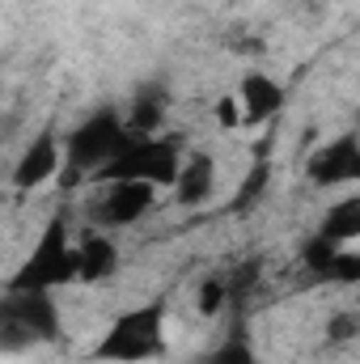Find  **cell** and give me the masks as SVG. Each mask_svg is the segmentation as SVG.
Instances as JSON below:
<instances>
[{"label":"cell","mask_w":360,"mask_h":364,"mask_svg":"<svg viewBox=\"0 0 360 364\" xmlns=\"http://www.w3.org/2000/svg\"><path fill=\"white\" fill-rule=\"evenodd\" d=\"M55 339H60V309L51 292H21V288L0 292V352L4 356L30 352Z\"/></svg>","instance_id":"1"},{"label":"cell","mask_w":360,"mask_h":364,"mask_svg":"<svg viewBox=\"0 0 360 364\" xmlns=\"http://www.w3.org/2000/svg\"><path fill=\"white\" fill-rule=\"evenodd\" d=\"M162 352H166V309L162 305H140V309L119 314L93 348V356L106 364H140Z\"/></svg>","instance_id":"2"},{"label":"cell","mask_w":360,"mask_h":364,"mask_svg":"<svg viewBox=\"0 0 360 364\" xmlns=\"http://www.w3.org/2000/svg\"><path fill=\"white\" fill-rule=\"evenodd\" d=\"M77 279V263H73V237H68V225L64 220H51L30 259L17 267V275L9 279V288H21V292H55L60 284H73Z\"/></svg>","instance_id":"3"},{"label":"cell","mask_w":360,"mask_h":364,"mask_svg":"<svg viewBox=\"0 0 360 364\" xmlns=\"http://www.w3.org/2000/svg\"><path fill=\"white\" fill-rule=\"evenodd\" d=\"M179 144L157 140V136H127V144L110 157V166L97 174L106 182H149V186H170L179 174Z\"/></svg>","instance_id":"4"},{"label":"cell","mask_w":360,"mask_h":364,"mask_svg":"<svg viewBox=\"0 0 360 364\" xmlns=\"http://www.w3.org/2000/svg\"><path fill=\"white\" fill-rule=\"evenodd\" d=\"M127 144V127L123 114L115 110H97L85 123H77V132L64 140V166L73 174H102L110 166V157Z\"/></svg>","instance_id":"5"},{"label":"cell","mask_w":360,"mask_h":364,"mask_svg":"<svg viewBox=\"0 0 360 364\" xmlns=\"http://www.w3.org/2000/svg\"><path fill=\"white\" fill-rule=\"evenodd\" d=\"M301 263L314 279H327V284H360V250L356 246H344V242H327L322 233H314L305 246H301Z\"/></svg>","instance_id":"6"},{"label":"cell","mask_w":360,"mask_h":364,"mask_svg":"<svg viewBox=\"0 0 360 364\" xmlns=\"http://www.w3.org/2000/svg\"><path fill=\"white\" fill-rule=\"evenodd\" d=\"M60 170H64V140L47 127V132H38L21 149V157L13 166V186L17 191H38V186H47V182L55 178Z\"/></svg>","instance_id":"7"},{"label":"cell","mask_w":360,"mask_h":364,"mask_svg":"<svg viewBox=\"0 0 360 364\" xmlns=\"http://www.w3.org/2000/svg\"><path fill=\"white\" fill-rule=\"evenodd\" d=\"M305 174L314 186H344L360 178V140L348 132L322 149H314V157L305 161Z\"/></svg>","instance_id":"8"},{"label":"cell","mask_w":360,"mask_h":364,"mask_svg":"<svg viewBox=\"0 0 360 364\" xmlns=\"http://www.w3.org/2000/svg\"><path fill=\"white\" fill-rule=\"evenodd\" d=\"M153 199H157V186L149 182H106V195L97 199V220L106 229H127L140 216H149Z\"/></svg>","instance_id":"9"},{"label":"cell","mask_w":360,"mask_h":364,"mask_svg":"<svg viewBox=\"0 0 360 364\" xmlns=\"http://www.w3.org/2000/svg\"><path fill=\"white\" fill-rule=\"evenodd\" d=\"M174 195H179L182 208H199V203H208L212 199V191H216V161L208 157V153H186L179 161V174H174Z\"/></svg>","instance_id":"10"},{"label":"cell","mask_w":360,"mask_h":364,"mask_svg":"<svg viewBox=\"0 0 360 364\" xmlns=\"http://www.w3.org/2000/svg\"><path fill=\"white\" fill-rule=\"evenodd\" d=\"M238 110H242V123H271L284 110V85L271 81L268 73H250L238 90Z\"/></svg>","instance_id":"11"},{"label":"cell","mask_w":360,"mask_h":364,"mask_svg":"<svg viewBox=\"0 0 360 364\" xmlns=\"http://www.w3.org/2000/svg\"><path fill=\"white\" fill-rule=\"evenodd\" d=\"M73 263H77V279L81 284H102L119 272V250L106 233H85L73 246Z\"/></svg>","instance_id":"12"},{"label":"cell","mask_w":360,"mask_h":364,"mask_svg":"<svg viewBox=\"0 0 360 364\" xmlns=\"http://www.w3.org/2000/svg\"><path fill=\"white\" fill-rule=\"evenodd\" d=\"M166 106H170L166 90H157V85L140 90L136 93V102L127 106V114H123L127 136H157V127L166 123Z\"/></svg>","instance_id":"13"},{"label":"cell","mask_w":360,"mask_h":364,"mask_svg":"<svg viewBox=\"0 0 360 364\" xmlns=\"http://www.w3.org/2000/svg\"><path fill=\"white\" fill-rule=\"evenodd\" d=\"M327 242H344V246H356L360 242V199H344L327 212L322 229H318Z\"/></svg>","instance_id":"14"},{"label":"cell","mask_w":360,"mask_h":364,"mask_svg":"<svg viewBox=\"0 0 360 364\" xmlns=\"http://www.w3.org/2000/svg\"><path fill=\"white\" fill-rule=\"evenodd\" d=\"M271 186V161L268 157H259L250 170H246V178H242V186H238V195H233V208L238 212H246V208H255L263 195H268Z\"/></svg>","instance_id":"15"},{"label":"cell","mask_w":360,"mask_h":364,"mask_svg":"<svg viewBox=\"0 0 360 364\" xmlns=\"http://www.w3.org/2000/svg\"><path fill=\"white\" fill-rule=\"evenodd\" d=\"M199 364H259V360H255V352H250L246 335H233V339H225L216 352H208Z\"/></svg>","instance_id":"16"},{"label":"cell","mask_w":360,"mask_h":364,"mask_svg":"<svg viewBox=\"0 0 360 364\" xmlns=\"http://www.w3.org/2000/svg\"><path fill=\"white\" fill-rule=\"evenodd\" d=\"M360 339V318L356 314H335L331 322H327V343H339V348H348V343H356Z\"/></svg>","instance_id":"17"},{"label":"cell","mask_w":360,"mask_h":364,"mask_svg":"<svg viewBox=\"0 0 360 364\" xmlns=\"http://www.w3.org/2000/svg\"><path fill=\"white\" fill-rule=\"evenodd\" d=\"M225 305H229L225 284H221V279H203V288H199V309H203V314H221Z\"/></svg>","instance_id":"18"},{"label":"cell","mask_w":360,"mask_h":364,"mask_svg":"<svg viewBox=\"0 0 360 364\" xmlns=\"http://www.w3.org/2000/svg\"><path fill=\"white\" fill-rule=\"evenodd\" d=\"M216 119H221V127H238V123H242L238 97H221V102H216Z\"/></svg>","instance_id":"19"}]
</instances>
